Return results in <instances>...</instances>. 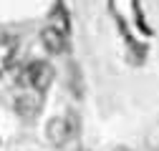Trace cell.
<instances>
[{
    "label": "cell",
    "instance_id": "cell-2",
    "mask_svg": "<svg viewBox=\"0 0 159 151\" xmlns=\"http://www.w3.org/2000/svg\"><path fill=\"white\" fill-rule=\"evenodd\" d=\"M28 76H30V88L43 93L53 83L56 71H53V66L48 61H33V63H28Z\"/></svg>",
    "mask_w": 159,
    "mask_h": 151
},
{
    "label": "cell",
    "instance_id": "cell-1",
    "mask_svg": "<svg viewBox=\"0 0 159 151\" xmlns=\"http://www.w3.org/2000/svg\"><path fill=\"white\" fill-rule=\"evenodd\" d=\"M78 131V123H76V116L68 113V119H61L56 116L46 123V139L53 144V146H66L71 136H76Z\"/></svg>",
    "mask_w": 159,
    "mask_h": 151
},
{
    "label": "cell",
    "instance_id": "cell-3",
    "mask_svg": "<svg viewBox=\"0 0 159 151\" xmlns=\"http://www.w3.org/2000/svg\"><path fill=\"white\" fill-rule=\"evenodd\" d=\"M41 43H43V48H46L48 53H53V55H61V53H66V48H68L66 33L56 30L53 25H46V28L41 30Z\"/></svg>",
    "mask_w": 159,
    "mask_h": 151
},
{
    "label": "cell",
    "instance_id": "cell-5",
    "mask_svg": "<svg viewBox=\"0 0 159 151\" xmlns=\"http://www.w3.org/2000/svg\"><path fill=\"white\" fill-rule=\"evenodd\" d=\"M15 55H18V41L15 38H3V41H0V71L10 68Z\"/></svg>",
    "mask_w": 159,
    "mask_h": 151
},
{
    "label": "cell",
    "instance_id": "cell-7",
    "mask_svg": "<svg viewBox=\"0 0 159 151\" xmlns=\"http://www.w3.org/2000/svg\"><path fill=\"white\" fill-rule=\"evenodd\" d=\"M81 151H86V149H81Z\"/></svg>",
    "mask_w": 159,
    "mask_h": 151
},
{
    "label": "cell",
    "instance_id": "cell-6",
    "mask_svg": "<svg viewBox=\"0 0 159 151\" xmlns=\"http://www.w3.org/2000/svg\"><path fill=\"white\" fill-rule=\"evenodd\" d=\"M51 25H53L56 30H61V33L68 35V18H66V13H63L61 8H56V10L51 13Z\"/></svg>",
    "mask_w": 159,
    "mask_h": 151
},
{
    "label": "cell",
    "instance_id": "cell-4",
    "mask_svg": "<svg viewBox=\"0 0 159 151\" xmlns=\"http://www.w3.org/2000/svg\"><path fill=\"white\" fill-rule=\"evenodd\" d=\"M38 111H41V98L35 96V93H20V96L15 98V113L20 119H35Z\"/></svg>",
    "mask_w": 159,
    "mask_h": 151
}]
</instances>
